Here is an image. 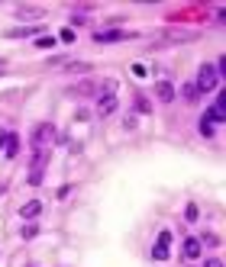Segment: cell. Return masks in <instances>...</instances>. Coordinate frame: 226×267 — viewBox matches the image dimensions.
I'll return each instance as SVG.
<instances>
[{
	"label": "cell",
	"instance_id": "25",
	"mask_svg": "<svg viewBox=\"0 0 226 267\" xmlns=\"http://www.w3.org/2000/svg\"><path fill=\"white\" fill-rule=\"evenodd\" d=\"M62 42H74V32L71 29H62Z\"/></svg>",
	"mask_w": 226,
	"mask_h": 267
},
{
	"label": "cell",
	"instance_id": "2",
	"mask_svg": "<svg viewBox=\"0 0 226 267\" xmlns=\"http://www.w3.org/2000/svg\"><path fill=\"white\" fill-rule=\"evenodd\" d=\"M52 142H55V126H52V122H39V126L32 129V148H36V151H49Z\"/></svg>",
	"mask_w": 226,
	"mask_h": 267
},
{
	"label": "cell",
	"instance_id": "20",
	"mask_svg": "<svg viewBox=\"0 0 226 267\" xmlns=\"http://www.w3.org/2000/svg\"><path fill=\"white\" fill-rule=\"evenodd\" d=\"M36 46H39V49H52V46H55V39H52V35H39Z\"/></svg>",
	"mask_w": 226,
	"mask_h": 267
},
{
	"label": "cell",
	"instance_id": "15",
	"mask_svg": "<svg viewBox=\"0 0 226 267\" xmlns=\"http://www.w3.org/2000/svg\"><path fill=\"white\" fill-rule=\"evenodd\" d=\"M197 132H201V136H204V139H210V136H213V132H216V126H213V122H210V119H207V116H201V122H197Z\"/></svg>",
	"mask_w": 226,
	"mask_h": 267
},
{
	"label": "cell",
	"instance_id": "10",
	"mask_svg": "<svg viewBox=\"0 0 226 267\" xmlns=\"http://www.w3.org/2000/svg\"><path fill=\"white\" fill-rule=\"evenodd\" d=\"M42 32V26H23V29H10L7 35L10 39H26V35H39Z\"/></svg>",
	"mask_w": 226,
	"mask_h": 267
},
{
	"label": "cell",
	"instance_id": "24",
	"mask_svg": "<svg viewBox=\"0 0 226 267\" xmlns=\"http://www.w3.org/2000/svg\"><path fill=\"white\" fill-rule=\"evenodd\" d=\"M201 242H207V245H213V248H216V245H220V238H216V235H204Z\"/></svg>",
	"mask_w": 226,
	"mask_h": 267
},
{
	"label": "cell",
	"instance_id": "14",
	"mask_svg": "<svg viewBox=\"0 0 226 267\" xmlns=\"http://www.w3.org/2000/svg\"><path fill=\"white\" fill-rule=\"evenodd\" d=\"M65 71H68V74H88L91 65H88V61H68Z\"/></svg>",
	"mask_w": 226,
	"mask_h": 267
},
{
	"label": "cell",
	"instance_id": "3",
	"mask_svg": "<svg viewBox=\"0 0 226 267\" xmlns=\"http://www.w3.org/2000/svg\"><path fill=\"white\" fill-rule=\"evenodd\" d=\"M168 245H171V232L165 229V232H159V242L152 248V261H168Z\"/></svg>",
	"mask_w": 226,
	"mask_h": 267
},
{
	"label": "cell",
	"instance_id": "16",
	"mask_svg": "<svg viewBox=\"0 0 226 267\" xmlns=\"http://www.w3.org/2000/svg\"><path fill=\"white\" fill-rule=\"evenodd\" d=\"M16 16H20V20H39L42 10H36V7H20V10H16Z\"/></svg>",
	"mask_w": 226,
	"mask_h": 267
},
{
	"label": "cell",
	"instance_id": "19",
	"mask_svg": "<svg viewBox=\"0 0 226 267\" xmlns=\"http://www.w3.org/2000/svg\"><path fill=\"white\" fill-rule=\"evenodd\" d=\"M136 110L139 113H152V103L145 100V97H136Z\"/></svg>",
	"mask_w": 226,
	"mask_h": 267
},
{
	"label": "cell",
	"instance_id": "22",
	"mask_svg": "<svg viewBox=\"0 0 226 267\" xmlns=\"http://www.w3.org/2000/svg\"><path fill=\"white\" fill-rule=\"evenodd\" d=\"M29 184L39 187V184H42V171H32V174H29Z\"/></svg>",
	"mask_w": 226,
	"mask_h": 267
},
{
	"label": "cell",
	"instance_id": "26",
	"mask_svg": "<svg viewBox=\"0 0 226 267\" xmlns=\"http://www.w3.org/2000/svg\"><path fill=\"white\" fill-rule=\"evenodd\" d=\"M7 136H10V132H7V129H0V148L7 145Z\"/></svg>",
	"mask_w": 226,
	"mask_h": 267
},
{
	"label": "cell",
	"instance_id": "6",
	"mask_svg": "<svg viewBox=\"0 0 226 267\" xmlns=\"http://www.w3.org/2000/svg\"><path fill=\"white\" fill-rule=\"evenodd\" d=\"M155 97H159L162 103H175L178 91H175V84H171V81H159V84H155Z\"/></svg>",
	"mask_w": 226,
	"mask_h": 267
},
{
	"label": "cell",
	"instance_id": "4",
	"mask_svg": "<svg viewBox=\"0 0 226 267\" xmlns=\"http://www.w3.org/2000/svg\"><path fill=\"white\" fill-rule=\"evenodd\" d=\"M181 254H184V261H197V257L204 254V242H201V238H184Z\"/></svg>",
	"mask_w": 226,
	"mask_h": 267
},
{
	"label": "cell",
	"instance_id": "12",
	"mask_svg": "<svg viewBox=\"0 0 226 267\" xmlns=\"http://www.w3.org/2000/svg\"><path fill=\"white\" fill-rule=\"evenodd\" d=\"M16 151H20V139H16V132H10V136H7V145H4V155L16 158Z\"/></svg>",
	"mask_w": 226,
	"mask_h": 267
},
{
	"label": "cell",
	"instance_id": "7",
	"mask_svg": "<svg viewBox=\"0 0 226 267\" xmlns=\"http://www.w3.org/2000/svg\"><path fill=\"white\" fill-rule=\"evenodd\" d=\"M207 119H210L213 126H220V122L226 119V100H223V94L216 97V103L210 106V110H207Z\"/></svg>",
	"mask_w": 226,
	"mask_h": 267
},
{
	"label": "cell",
	"instance_id": "5",
	"mask_svg": "<svg viewBox=\"0 0 226 267\" xmlns=\"http://www.w3.org/2000/svg\"><path fill=\"white\" fill-rule=\"evenodd\" d=\"M123 39H133V32H126V29H103V32H94V42H123Z\"/></svg>",
	"mask_w": 226,
	"mask_h": 267
},
{
	"label": "cell",
	"instance_id": "1",
	"mask_svg": "<svg viewBox=\"0 0 226 267\" xmlns=\"http://www.w3.org/2000/svg\"><path fill=\"white\" fill-rule=\"evenodd\" d=\"M194 87H197V94H210V91H216V87H220V77H216L213 65H201V68H197Z\"/></svg>",
	"mask_w": 226,
	"mask_h": 267
},
{
	"label": "cell",
	"instance_id": "9",
	"mask_svg": "<svg viewBox=\"0 0 226 267\" xmlns=\"http://www.w3.org/2000/svg\"><path fill=\"white\" fill-rule=\"evenodd\" d=\"M39 212H42V203H39V200H29V203H23L20 216H23V219H36Z\"/></svg>",
	"mask_w": 226,
	"mask_h": 267
},
{
	"label": "cell",
	"instance_id": "8",
	"mask_svg": "<svg viewBox=\"0 0 226 267\" xmlns=\"http://www.w3.org/2000/svg\"><path fill=\"white\" fill-rule=\"evenodd\" d=\"M117 94H110V97H97V116H110L113 110H117Z\"/></svg>",
	"mask_w": 226,
	"mask_h": 267
},
{
	"label": "cell",
	"instance_id": "11",
	"mask_svg": "<svg viewBox=\"0 0 226 267\" xmlns=\"http://www.w3.org/2000/svg\"><path fill=\"white\" fill-rule=\"evenodd\" d=\"M71 94H78V97H91V94H97V84H94V81H81V84L71 87Z\"/></svg>",
	"mask_w": 226,
	"mask_h": 267
},
{
	"label": "cell",
	"instance_id": "23",
	"mask_svg": "<svg viewBox=\"0 0 226 267\" xmlns=\"http://www.w3.org/2000/svg\"><path fill=\"white\" fill-rule=\"evenodd\" d=\"M204 267H223V261H220V257H207Z\"/></svg>",
	"mask_w": 226,
	"mask_h": 267
},
{
	"label": "cell",
	"instance_id": "21",
	"mask_svg": "<svg viewBox=\"0 0 226 267\" xmlns=\"http://www.w3.org/2000/svg\"><path fill=\"white\" fill-rule=\"evenodd\" d=\"M20 235L26 238V242H29V238H36V235H39V229H36V226H23V232H20Z\"/></svg>",
	"mask_w": 226,
	"mask_h": 267
},
{
	"label": "cell",
	"instance_id": "13",
	"mask_svg": "<svg viewBox=\"0 0 226 267\" xmlns=\"http://www.w3.org/2000/svg\"><path fill=\"white\" fill-rule=\"evenodd\" d=\"M181 97H184L187 103H197V100H201V94H197V87H194V81H187L184 87H181Z\"/></svg>",
	"mask_w": 226,
	"mask_h": 267
},
{
	"label": "cell",
	"instance_id": "18",
	"mask_svg": "<svg viewBox=\"0 0 226 267\" xmlns=\"http://www.w3.org/2000/svg\"><path fill=\"white\" fill-rule=\"evenodd\" d=\"M184 219H187V222H197V219H201V209H197V203H187V206H184Z\"/></svg>",
	"mask_w": 226,
	"mask_h": 267
},
{
	"label": "cell",
	"instance_id": "27",
	"mask_svg": "<svg viewBox=\"0 0 226 267\" xmlns=\"http://www.w3.org/2000/svg\"><path fill=\"white\" fill-rule=\"evenodd\" d=\"M4 68H7V61H4V58H0V71H4Z\"/></svg>",
	"mask_w": 226,
	"mask_h": 267
},
{
	"label": "cell",
	"instance_id": "17",
	"mask_svg": "<svg viewBox=\"0 0 226 267\" xmlns=\"http://www.w3.org/2000/svg\"><path fill=\"white\" fill-rule=\"evenodd\" d=\"M46 161H49V151H36V155H32V171H42Z\"/></svg>",
	"mask_w": 226,
	"mask_h": 267
}]
</instances>
